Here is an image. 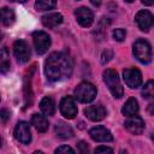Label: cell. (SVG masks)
Returning a JSON list of instances; mask_svg holds the SVG:
<instances>
[{"mask_svg": "<svg viewBox=\"0 0 154 154\" xmlns=\"http://www.w3.org/2000/svg\"><path fill=\"white\" fill-rule=\"evenodd\" d=\"M45 73L51 82L69 78L72 73V59L64 52L52 53L45 63Z\"/></svg>", "mask_w": 154, "mask_h": 154, "instance_id": "cell-1", "label": "cell"}, {"mask_svg": "<svg viewBox=\"0 0 154 154\" xmlns=\"http://www.w3.org/2000/svg\"><path fill=\"white\" fill-rule=\"evenodd\" d=\"M103 82L106 83L107 88L109 89L111 94L117 97V99H120L123 96V87H122V83H120V79H119V76L118 73L112 70V69H107L105 72H103Z\"/></svg>", "mask_w": 154, "mask_h": 154, "instance_id": "cell-2", "label": "cell"}, {"mask_svg": "<svg viewBox=\"0 0 154 154\" xmlns=\"http://www.w3.org/2000/svg\"><path fill=\"white\" fill-rule=\"evenodd\" d=\"M134 54L138 61L142 64H148L152 61V47L149 42L144 38H138L134 43Z\"/></svg>", "mask_w": 154, "mask_h": 154, "instance_id": "cell-3", "label": "cell"}, {"mask_svg": "<svg viewBox=\"0 0 154 154\" xmlns=\"http://www.w3.org/2000/svg\"><path fill=\"white\" fill-rule=\"evenodd\" d=\"M96 96V88L89 82H82L75 88V97L79 102H90Z\"/></svg>", "mask_w": 154, "mask_h": 154, "instance_id": "cell-4", "label": "cell"}, {"mask_svg": "<svg viewBox=\"0 0 154 154\" xmlns=\"http://www.w3.org/2000/svg\"><path fill=\"white\" fill-rule=\"evenodd\" d=\"M32 41H34V46L36 48L37 54H40V55L45 54L51 46V37L45 31H34Z\"/></svg>", "mask_w": 154, "mask_h": 154, "instance_id": "cell-5", "label": "cell"}, {"mask_svg": "<svg viewBox=\"0 0 154 154\" xmlns=\"http://www.w3.org/2000/svg\"><path fill=\"white\" fill-rule=\"evenodd\" d=\"M13 53H14V57H16L17 61L20 63V64L26 63L30 58V54H31L29 45L23 40H17L13 43Z\"/></svg>", "mask_w": 154, "mask_h": 154, "instance_id": "cell-6", "label": "cell"}, {"mask_svg": "<svg viewBox=\"0 0 154 154\" xmlns=\"http://www.w3.org/2000/svg\"><path fill=\"white\" fill-rule=\"evenodd\" d=\"M123 77L124 81L126 83L128 87L136 89L142 84V75L140 72V70L131 67V69H126L123 71Z\"/></svg>", "mask_w": 154, "mask_h": 154, "instance_id": "cell-7", "label": "cell"}, {"mask_svg": "<svg viewBox=\"0 0 154 154\" xmlns=\"http://www.w3.org/2000/svg\"><path fill=\"white\" fill-rule=\"evenodd\" d=\"M59 107H60L61 114L65 118H67V119H72L77 114V106H76L75 99L72 96H65V97H63L61 101H60Z\"/></svg>", "mask_w": 154, "mask_h": 154, "instance_id": "cell-8", "label": "cell"}, {"mask_svg": "<svg viewBox=\"0 0 154 154\" xmlns=\"http://www.w3.org/2000/svg\"><path fill=\"white\" fill-rule=\"evenodd\" d=\"M14 137L24 143V144H28L30 141H31V131H30V126L26 122H19L16 128H14Z\"/></svg>", "mask_w": 154, "mask_h": 154, "instance_id": "cell-9", "label": "cell"}, {"mask_svg": "<svg viewBox=\"0 0 154 154\" xmlns=\"http://www.w3.org/2000/svg\"><path fill=\"white\" fill-rule=\"evenodd\" d=\"M125 128L129 132L134 134V135H141L144 130V122L141 117L138 116H131L129 117L128 120H125Z\"/></svg>", "mask_w": 154, "mask_h": 154, "instance_id": "cell-10", "label": "cell"}, {"mask_svg": "<svg viewBox=\"0 0 154 154\" xmlns=\"http://www.w3.org/2000/svg\"><path fill=\"white\" fill-rule=\"evenodd\" d=\"M135 20L142 31H148L153 25V16L147 10H142V11L137 12Z\"/></svg>", "mask_w": 154, "mask_h": 154, "instance_id": "cell-11", "label": "cell"}, {"mask_svg": "<svg viewBox=\"0 0 154 154\" xmlns=\"http://www.w3.org/2000/svg\"><path fill=\"white\" fill-rule=\"evenodd\" d=\"M89 135L96 142H109V141L113 140L111 131L108 129H106L105 126H101V125L90 129Z\"/></svg>", "mask_w": 154, "mask_h": 154, "instance_id": "cell-12", "label": "cell"}, {"mask_svg": "<svg viewBox=\"0 0 154 154\" xmlns=\"http://www.w3.org/2000/svg\"><path fill=\"white\" fill-rule=\"evenodd\" d=\"M106 109L103 106L101 105H93V106H88L84 109V114L87 116L88 119L93 120V122H100L106 117Z\"/></svg>", "mask_w": 154, "mask_h": 154, "instance_id": "cell-13", "label": "cell"}, {"mask_svg": "<svg viewBox=\"0 0 154 154\" xmlns=\"http://www.w3.org/2000/svg\"><path fill=\"white\" fill-rule=\"evenodd\" d=\"M75 16L77 18V22L82 26H84V28L90 26L91 23H93V19H94L93 12L89 8H87V7H79V8H77L75 11Z\"/></svg>", "mask_w": 154, "mask_h": 154, "instance_id": "cell-14", "label": "cell"}, {"mask_svg": "<svg viewBox=\"0 0 154 154\" xmlns=\"http://www.w3.org/2000/svg\"><path fill=\"white\" fill-rule=\"evenodd\" d=\"M55 134H57V136L58 137H60L61 140H67V138H71L72 136H73V130H72V128L69 125V124H66V123H64V122H58L57 124H55Z\"/></svg>", "mask_w": 154, "mask_h": 154, "instance_id": "cell-15", "label": "cell"}, {"mask_svg": "<svg viewBox=\"0 0 154 154\" xmlns=\"http://www.w3.org/2000/svg\"><path fill=\"white\" fill-rule=\"evenodd\" d=\"M41 22L46 28H54L63 22V16L60 13H57V12L48 13L41 18Z\"/></svg>", "mask_w": 154, "mask_h": 154, "instance_id": "cell-16", "label": "cell"}, {"mask_svg": "<svg viewBox=\"0 0 154 154\" xmlns=\"http://www.w3.org/2000/svg\"><path fill=\"white\" fill-rule=\"evenodd\" d=\"M137 112H138V102L135 97H130L123 106L122 113L126 117H131V116L137 114Z\"/></svg>", "mask_w": 154, "mask_h": 154, "instance_id": "cell-17", "label": "cell"}, {"mask_svg": "<svg viewBox=\"0 0 154 154\" xmlns=\"http://www.w3.org/2000/svg\"><path fill=\"white\" fill-rule=\"evenodd\" d=\"M16 19V16H14V12L13 10L8 8V7H2L0 10V23L5 26H8L11 24H13Z\"/></svg>", "mask_w": 154, "mask_h": 154, "instance_id": "cell-18", "label": "cell"}, {"mask_svg": "<svg viewBox=\"0 0 154 154\" xmlns=\"http://www.w3.org/2000/svg\"><path fill=\"white\" fill-rule=\"evenodd\" d=\"M31 124L35 126V129L38 132H45L48 129V120L43 116H40V114H32Z\"/></svg>", "mask_w": 154, "mask_h": 154, "instance_id": "cell-19", "label": "cell"}, {"mask_svg": "<svg viewBox=\"0 0 154 154\" xmlns=\"http://www.w3.org/2000/svg\"><path fill=\"white\" fill-rule=\"evenodd\" d=\"M40 108L46 116H52L55 111V103L51 96H45L40 102Z\"/></svg>", "mask_w": 154, "mask_h": 154, "instance_id": "cell-20", "label": "cell"}, {"mask_svg": "<svg viewBox=\"0 0 154 154\" xmlns=\"http://www.w3.org/2000/svg\"><path fill=\"white\" fill-rule=\"evenodd\" d=\"M10 70V55L6 48H0V73Z\"/></svg>", "mask_w": 154, "mask_h": 154, "instance_id": "cell-21", "label": "cell"}, {"mask_svg": "<svg viewBox=\"0 0 154 154\" xmlns=\"http://www.w3.org/2000/svg\"><path fill=\"white\" fill-rule=\"evenodd\" d=\"M57 5V0H36L35 8L37 11H48L54 8Z\"/></svg>", "mask_w": 154, "mask_h": 154, "instance_id": "cell-22", "label": "cell"}, {"mask_svg": "<svg viewBox=\"0 0 154 154\" xmlns=\"http://www.w3.org/2000/svg\"><path fill=\"white\" fill-rule=\"evenodd\" d=\"M142 95L146 99H152L154 95V87H153V81H148L147 84L142 89Z\"/></svg>", "mask_w": 154, "mask_h": 154, "instance_id": "cell-23", "label": "cell"}, {"mask_svg": "<svg viewBox=\"0 0 154 154\" xmlns=\"http://www.w3.org/2000/svg\"><path fill=\"white\" fill-rule=\"evenodd\" d=\"M125 36H126V32H125V30H124V29H122V28L116 29V30L113 31V37H114V40H116V41H118V42L124 41Z\"/></svg>", "mask_w": 154, "mask_h": 154, "instance_id": "cell-24", "label": "cell"}, {"mask_svg": "<svg viewBox=\"0 0 154 154\" xmlns=\"http://www.w3.org/2000/svg\"><path fill=\"white\" fill-rule=\"evenodd\" d=\"M10 119V111L6 108L0 109V123H6Z\"/></svg>", "mask_w": 154, "mask_h": 154, "instance_id": "cell-25", "label": "cell"}, {"mask_svg": "<svg viewBox=\"0 0 154 154\" xmlns=\"http://www.w3.org/2000/svg\"><path fill=\"white\" fill-rule=\"evenodd\" d=\"M77 147H78V152H79V153H82V154H87V153L89 152V147H88V143H85V142H83V141L78 142Z\"/></svg>", "mask_w": 154, "mask_h": 154, "instance_id": "cell-26", "label": "cell"}, {"mask_svg": "<svg viewBox=\"0 0 154 154\" xmlns=\"http://www.w3.org/2000/svg\"><path fill=\"white\" fill-rule=\"evenodd\" d=\"M55 153H75V150L69 146H60L55 149Z\"/></svg>", "mask_w": 154, "mask_h": 154, "instance_id": "cell-27", "label": "cell"}, {"mask_svg": "<svg viewBox=\"0 0 154 154\" xmlns=\"http://www.w3.org/2000/svg\"><path fill=\"white\" fill-rule=\"evenodd\" d=\"M95 153H113V149L108 148V147H105V146H100L95 149Z\"/></svg>", "mask_w": 154, "mask_h": 154, "instance_id": "cell-28", "label": "cell"}, {"mask_svg": "<svg viewBox=\"0 0 154 154\" xmlns=\"http://www.w3.org/2000/svg\"><path fill=\"white\" fill-rule=\"evenodd\" d=\"M111 57H112V53H111L109 51H106V52H103V54H102L101 61H102V63H106V61H108V60L111 59Z\"/></svg>", "mask_w": 154, "mask_h": 154, "instance_id": "cell-29", "label": "cell"}, {"mask_svg": "<svg viewBox=\"0 0 154 154\" xmlns=\"http://www.w3.org/2000/svg\"><path fill=\"white\" fill-rule=\"evenodd\" d=\"M142 1V4H144L146 6H150V5H153V1L154 0H141Z\"/></svg>", "mask_w": 154, "mask_h": 154, "instance_id": "cell-30", "label": "cell"}, {"mask_svg": "<svg viewBox=\"0 0 154 154\" xmlns=\"http://www.w3.org/2000/svg\"><path fill=\"white\" fill-rule=\"evenodd\" d=\"M90 2H91L94 6H100V4H101V0H90Z\"/></svg>", "mask_w": 154, "mask_h": 154, "instance_id": "cell-31", "label": "cell"}, {"mask_svg": "<svg viewBox=\"0 0 154 154\" xmlns=\"http://www.w3.org/2000/svg\"><path fill=\"white\" fill-rule=\"evenodd\" d=\"M16 1H18V2H24V1H26V0H16Z\"/></svg>", "mask_w": 154, "mask_h": 154, "instance_id": "cell-32", "label": "cell"}, {"mask_svg": "<svg viewBox=\"0 0 154 154\" xmlns=\"http://www.w3.org/2000/svg\"><path fill=\"white\" fill-rule=\"evenodd\" d=\"M1 38H2V32L0 31V41H1Z\"/></svg>", "mask_w": 154, "mask_h": 154, "instance_id": "cell-33", "label": "cell"}, {"mask_svg": "<svg viewBox=\"0 0 154 154\" xmlns=\"http://www.w3.org/2000/svg\"><path fill=\"white\" fill-rule=\"evenodd\" d=\"M125 1H126V2H132L134 0H125Z\"/></svg>", "mask_w": 154, "mask_h": 154, "instance_id": "cell-34", "label": "cell"}, {"mask_svg": "<svg viewBox=\"0 0 154 154\" xmlns=\"http://www.w3.org/2000/svg\"><path fill=\"white\" fill-rule=\"evenodd\" d=\"M0 147H1V138H0Z\"/></svg>", "mask_w": 154, "mask_h": 154, "instance_id": "cell-35", "label": "cell"}]
</instances>
